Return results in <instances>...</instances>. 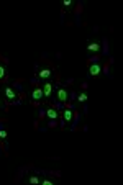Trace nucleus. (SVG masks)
I'll list each match as a JSON object with an SVG mask.
<instances>
[{
	"mask_svg": "<svg viewBox=\"0 0 123 185\" xmlns=\"http://www.w3.org/2000/svg\"><path fill=\"white\" fill-rule=\"evenodd\" d=\"M3 94H5V98L8 100V102H15L16 98H18V94L15 92V88H12V87H5L3 88Z\"/></svg>",
	"mask_w": 123,
	"mask_h": 185,
	"instance_id": "nucleus-1",
	"label": "nucleus"
},
{
	"mask_svg": "<svg viewBox=\"0 0 123 185\" xmlns=\"http://www.w3.org/2000/svg\"><path fill=\"white\" fill-rule=\"evenodd\" d=\"M100 71H102V67H100V64H97V62H92L89 66V75H90V77L98 75V74H100Z\"/></svg>",
	"mask_w": 123,
	"mask_h": 185,
	"instance_id": "nucleus-2",
	"label": "nucleus"
},
{
	"mask_svg": "<svg viewBox=\"0 0 123 185\" xmlns=\"http://www.w3.org/2000/svg\"><path fill=\"white\" fill-rule=\"evenodd\" d=\"M44 98V95H43V90H41V87H35L33 88V92H31V100H35V102H41V100Z\"/></svg>",
	"mask_w": 123,
	"mask_h": 185,
	"instance_id": "nucleus-3",
	"label": "nucleus"
},
{
	"mask_svg": "<svg viewBox=\"0 0 123 185\" xmlns=\"http://www.w3.org/2000/svg\"><path fill=\"white\" fill-rule=\"evenodd\" d=\"M56 97H57V100H59V102H67L69 94H67V90H66V88H57Z\"/></svg>",
	"mask_w": 123,
	"mask_h": 185,
	"instance_id": "nucleus-4",
	"label": "nucleus"
},
{
	"mask_svg": "<svg viewBox=\"0 0 123 185\" xmlns=\"http://www.w3.org/2000/svg\"><path fill=\"white\" fill-rule=\"evenodd\" d=\"M41 90H43V95H44V98H49L53 95V84H49L46 82L43 87H41Z\"/></svg>",
	"mask_w": 123,
	"mask_h": 185,
	"instance_id": "nucleus-5",
	"label": "nucleus"
},
{
	"mask_svg": "<svg viewBox=\"0 0 123 185\" xmlns=\"http://www.w3.org/2000/svg\"><path fill=\"white\" fill-rule=\"evenodd\" d=\"M63 118H64L66 123H71L72 118H74V111L71 110V108H66V110L63 111Z\"/></svg>",
	"mask_w": 123,
	"mask_h": 185,
	"instance_id": "nucleus-6",
	"label": "nucleus"
},
{
	"mask_svg": "<svg viewBox=\"0 0 123 185\" xmlns=\"http://www.w3.org/2000/svg\"><path fill=\"white\" fill-rule=\"evenodd\" d=\"M87 51H90V53H97V51H100V44L98 43H89L87 44Z\"/></svg>",
	"mask_w": 123,
	"mask_h": 185,
	"instance_id": "nucleus-7",
	"label": "nucleus"
},
{
	"mask_svg": "<svg viewBox=\"0 0 123 185\" xmlns=\"http://www.w3.org/2000/svg\"><path fill=\"white\" fill-rule=\"evenodd\" d=\"M53 75V69H41L39 71V77L41 79H49Z\"/></svg>",
	"mask_w": 123,
	"mask_h": 185,
	"instance_id": "nucleus-8",
	"label": "nucleus"
},
{
	"mask_svg": "<svg viewBox=\"0 0 123 185\" xmlns=\"http://www.w3.org/2000/svg\"><path fill=\"white\" fill-rule=\"evenodd\" d=\"M46 116L49 120H57V111L54 110V108H49V110L46 111Z\"/></svg>",
	"mask_w": 123,
	"mask_h": 185,
	"instance_id": "nucleus-9",
	"label": "nucleus"
},
{
	"mask_svg": "<svg viewBox=\"0 0 123 185\" xmlns=\"http://www.w3.org/2000/svg\"><path fill=\"white\" fill-rule=\"evenodd\" d=\"M5 75H7V67L3 66V64H0V80L5 77Z\"/></svg>",
	"mask_w": 123,
	"mask_h": 185,
	"instance_id": "nucleus-10",
	"label": "nucleus"
},
{
	"mask_svg": "<svg viewBox=\"0 0 123 185\" xmlns=\"http://www.w3.org/2000/svg\"><path fill=\"white\" fill-rule=\"evenodd\" d=\"M77 100H79L80 103L87 102V94H79V95H77Z\"/></svg>",
	"mask_w": 123,
	"mask_h": 185,
	"instance_id": "nucleus-11",
	"label": "nucleus"
},
{
	"mask_svg": "<svg viewBox=\"0 0 123 185\" xmlns=\"http://www.w3.org/2000/svg\"><path fill=\"white\" fill-rule=\"evenodd\" d=\"M72 0H64V2H63V7H64V8H71V7H72Z\"/></svg>",
	"mask_w": 123,
	"mask_h": 185,
	"instance_id": "nucleus-12",
	"label": "nucleus"
},
{
	"mask_svg": "<svg viewBox=\"0 0 123 185\" xmlns=\"http://www.w3.org/2000/svg\"><path fill=\"white\" fill-rule=\"evenodd\" d=\"M28 182H30V183H39V179H38V177H35V175H31V177H28Z\"/></svg>",
	"mask_w": 123,
	"mask_h": 185,
	"instance_id": "nucleus-13",
	"label": "nucleus"
},
{
	"mask_svg": "<svg viewBox=\"0 0 123 185\" xmlns=\"http://www.w3.org/2000/svg\"><path fill=\"white\" fill-rule=\"evenodd\" d=\"M7 138V131L5 130H0V139H5Z\"/></svg>",
	"mask_w": 123,
	"mask_h": 185,
	"instance_id": "nucleus-14",
	"label": "nucleus"
},
{
	"mask_svg": "<svg viewBox=\"0 0 123 185\" xmlns=\"http://www.w3.org/2000/svg\"><path fill=\"white\" fill-rule=\"evenodd\" d=\"M41 183H44V185H53V182L49 179H44V180H41Z\"/></svg>",
	"mask_w": 123,
	"mask_h": 185,
	"instance_id": "nucleus-15",
	"label": "nucleus"
}]
</instances>
